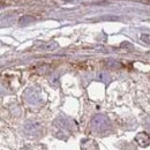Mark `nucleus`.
<instances>
[{
  "mask_svg": "<svg viewBox=\"0 0 150 150\" xmlns=\"http://www.w3.org/2000/svg\"><path fill=\"white\" fill-rule=\"evenodd\" d=\"M81 149L82 150H99L97 142L94 140H84L81 143Z\"/></svg>",
  "mask_w": 150,
  "mask_h": 150,
  "instance_id": "f257e3e1",
  "label": "nucleus"
},
{
  "mask_svg": "<svg viewBox=\"0 0 150 150\" xmlns=\"http://www.w3.org/2000/svg\"><path fill=\"white\" fill-rule=\"evenodd\" d=\"M93 121H95V122L97 121V125H93L97 131H102V126H103V129H105L106 126H108V120L103 115H97Z\"/></svg>",
  "mask_w": 150,
  "mask_h": 150,
  "instance_id": "f03ea898",
  "label": "nucleus"
},
{
  "mask_svg": "<svg viewBox=\"0 0 150 150\" xmlns=\"http://www.w3.org/2000/svg\"><path fill=\"white\" fill-rule=\"evenodd\" d=\"M136 142L142 147H147L149 144V136L147 135V133H140L136 136Z\"/></svg>",
  "mask_w": 150,
  "mask_h": 150,
  "instance_id": "7ed1b4c3",
  "label": "nucleus"
},
{
  "mask_svg": "<svg viewBox=\"0 0 150 150\" xmlns=\"http://www.w3.org/2000/svg\"><path fill=\"white\" fill-rule=\"evenodd\" d=\"M108 79H109V76H108V73H105V72H100L98 74V80L99 81H108Z\"/></svg>",
  "mask_w": 150,
  "mask_h": 150,
  "instance_id": "20e7f679",
  "label": "nucleus"
}]
</instances>
